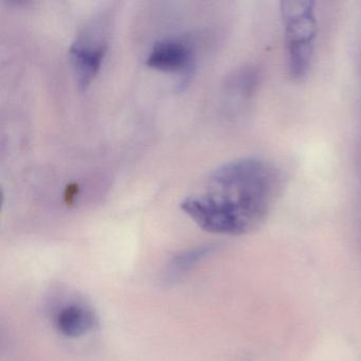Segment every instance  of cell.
<instances>
[{
	"mask_svg": "<svg viewBox=\"0 0 361 361\" xmlns=\"http://www.w3.org/2000/svg\"><path fill=\"white\" fill-rule=\"evenodd\" d=\"M211 251V247H198V248L192 249V250L185 251V252L177 255L173 257L172 261L169 265L170 274L177 276V274H185L188 270L191 269L194 265L200 259H204Z\"/></svg>",
	"mask_w": 361,
	"mask_h": 361,
	"instance_id": "cell-6",
	"label": "cell"
},
{
	"mask_svg": "<svg viewBox=\"0 0 361 361\" xmlns=\"http://www.w3.org/2000/svg\"><path fill=\"white\" fill-rule=\"evenodd\" d=\"M107 49L106 39L96 33H85L73 42L69 48V61L80 90H87L96 79Z\"/></svg>",
	"mask_w": 361,
	"mask_h": 361,
	"instance_id": "cell-3",
	"label": "cell"
},
{
	"mask_svg": "<svg viewBox=\"0 0 361 361\" xmlns=\"http://www.w3.org/2000/svg\"><path fill=\"white\" fill-rule=\"evenodd\" d=\"M284 29L287 71L295 81L307 77L314 59L318 33L314 4L312 1H283L280 7Z\"/></svg>",
	"mask_w": 361,
	"mask_h": 361,
	"instance_id": "cell-2",
	"label": "cell"
},
{
	"mask_svg": "<svg viewBox=\"0 0 361 361\" xmlns=\"http://www.w3.org/2000/svg\"><path fill=\"white\" fill-rule=\"evenodd\" d=\"M147 65L155 71L176 75H189L194 65V50L189 42L169 37L154 44Z\"/></svg>",
	"mask_w": 361,
	"mask_h": 361,
	"instance_id": "cell-4",
	"label": "cell"
},
{
	"mask_svg": "<svg viewBox=\"0 0 361 361\" xmlns=\"http://www.w3.org/2000/svg\"><path fill=\"white\" fill-rule=\"evenodd\" d=\"M54 324L62 335L78 338L92 331L98 324V318L94 310L85 304L71 302L56 312Z\"/></svg>",
	"mask_w": 361,
	"mask_h": 361,
	"instance_id": "cell-5",
	"label": "cell"
},
{
	"mask_svg": "<svg viewBox=\"0 0 361 361\" xmlns=\"http://www.w3.org/2000/svg\"><path fill=\"white\" fill-rule=\"evenodd\" d=\"M282 187L278 169L259 157H243L215 169L181 202L183 212L204 231L242 235L259 228Z\"/></svg>",
	"mask_w": 361,
	"mask_h": 361,
	"instance_id": "cell-1",
	"label": "cell"
}]
</instances>
